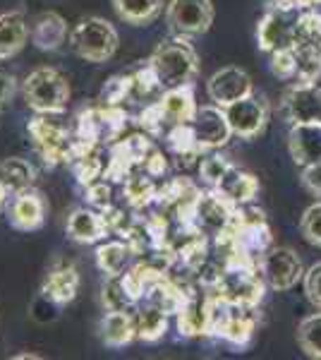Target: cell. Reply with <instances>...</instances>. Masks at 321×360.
Masks as SVG:
<instances>
[{
    "label": "cell",
    "instance_id": "obj_8",
    "mask_svg": "<svg viewBox=\"0 0 321 360\" xmlns=\"http://www.w3.org/2000/svg\"><path fill=\"white\" fill-rule=\"evenodd\" d=\"M281 115L288 125L321 123V84L295 82L281 96Z\"/></svg>",
    "mask_w": 321,
    "mask_h": 360
},
{
    "label": "cell",
    "instance_id": "obj_9",
    "mask_svg": "<svg viewBox=\"0 0 321 360\" xmlns=\"http://www.w3.org/2000/svg\"><path fill=\"white\" fill-rule=\"evenodd\" d=\"M297 15L300 10H266L256 25L259 51L273 53L278 49H290L297 39Z\"/></svg>",
    "mask_w": 321,
    "mask_h": 360
},
{
    "label": "cell",
    "instance_id": "obj_21",
    "mask_svg": "<svg viewBox=\"0 0 321 360\" xmlns=\"http://www.w3.org/2000/svg\"><path fill=\"white\" fill-rule=\"evenodd\" d=\"M120 22L130 27H149L154 25L166 10V0H110Z\"/></svg>",
    "mask_w": 321,
    "mask_h": 360
},
{
    "label": "cell",
    "instance_id": "obj_1",
    "mask_svg": "<svg viewBox=\"0 0 321 360\" xmlns=\"http://www.w3.org/2000/svg\"><path fill=\"white\" fill-rule=\"evenodd\" d=\"M147 63L156 72L163 89L192 84L199 75V56H197L195 46L190 44V39L183 37L163 39Z\"/></svg>",
    "mask_w": 321,
    "mask_h": 360
},
{
    "label": "cell",
    "instance_id": "obj_5",
    "mask_svg": "<svg viewBox=\"0 0 321 360\" xmlns=\"http://www.w3.org/2000/svg\"><path fill=\"white\" fill-rule=\"evenodd\" d=\"M216 286L221 298L232 305L254 307L264 298V276L254 266H225Z\"/></svg>",
    "mask_w": 321,
    "mask_h": 360
},
{
    "label": "cell",
    "instance_id": "obj_7",
    "mask_svg": "<svg viewBox=\"0 0 321 360\" xmlns=\"http://www.w3.org/2000/svg\"><path fill=\"white\" fill-rule=\"evenodd\" d=\"M228 115V123L235 137L240 139H254L259 135H264L268 118H271V108L264 96L249 94L240 98V101L230 103L223 108Z\"/></svg>",
    "mask_w": 321,
    "mask_h": 360
},
{
    "label": "cell",
    "instance_id": "obj_18",
    "mask_svg": "<svg viewBox=\"0 0 321 360\" xmlns=\"http://www.w3.org/2000/svg\"><path fill=\"white\" fill-rule=\"evenodd\" d=\"M79 291V271L72 264H55L48 269L44 283H41V295L55 305H67L77 298Z\"/></svg>",
    "mask_w": 321,
    "mask_h": 360
},
{
    "label": "cell",
    "instance_id": "obj_38",
    "mask_svg": "<svg viewBox=\"0 0 321 360\" xmlns=\"http://www.w3.org/2000/svg\"><path fill=\"white\" fill-rule=\"evenodd\" d=\"M300 183H302V188H305L309 195L321 197V164L302 166Z\"/></svg>",
    "mask_w": 321,
    "mask_h": 360
},
{
    "label": "cell",
    "instance_id": "obj_42",
    "mask_svg": "<svg viewBox=\"0 0 321 360\" xmlns=\"http://www.w3.org/2000/svg\"><path fill=\"white\" fill-rule=\"evenodd\" d=\"M8 202H10V193L3 188V183H0V214H3L5 209H8Z\"/></svg>",
    "mask_w": 321,
    "mask_h": 360
},
{
    "label": "cell",
    "instance_id": "obj_4",
    "mask_svg": "<svg viewBox=\"0 0 321 360\" xmlns=\"http://www.w3.org/2000/svg\"><path fill=\"white\" fill-rule=\"evenodd\" d=\"M211 0H171L166 3V27L171 37L199 39L214 25Z\"/></svg>",
    "mask_w": 321,
    "mask_h": 360
},
{
    "label": "cell",
    "instance_id": "obj_10",
    "mask_svg": "<svg viewBox=\"0 0 321 360\" xmlns=\"http://www.w3.org/2000/svg\"><path fill=\"white\" fill-rule=\"evenodd\" d=\"M5 217H8V224L13 226L15 231L32 233V231H39L41 226L46 224V217H48V202H46V197L41 190L27 188V190H22V193L10 195Z\"/></svg>",
    "mask_w": 321,
    "mask_h": 360
},
{
    "label": "cell",
    "instance_id": "obj_3",
    "mask_svg": "<svg viewBox=\"0 0 321 360\" xmlns=\"http://www.w3.org/2000/svg\"><path fill=\"white\" fill-rule=\"evenodd\" d=\"M67 44L77 58L98 65V63H108L110 58L118 53L120 34L108 20L91 15V17H81L77 25L72 27Z\"/></svg>",
    "mask_w": 321,
    "mask_h": 360
},
{
    "label": "cell",
    "instance_id": "obj_34",
    "mask_svg": "<svg viewBox=\"0 0 321 360\" xmlns=\"http://www.w3.org/2000/svg\"><path fill=\"white\" fill-rule=\"evenodd\" d=\"M268 68H271V75H273V77L283 79V82H290V79H295V77H297V56H295V46H290V49H278V51H273Z\"/></svg>",
    "mask_w": 321,
    "mask_h": 360
},
{
    "label": "cell",
    "instance_id": "obj_28",
    "mask_svg": "<svg viewBox=\"0 0 321 360\" xmlns=\"http://www.w3.org/2000/svg\"><path fill=\"white\" fill-rule=\"evenodd\" d=\"M166 142L171 147V152L180 159H188V161H195L202 156V149L195 139V130H192L190 123L185 125H173L166 135Z\"/></svg>",
    "mask_w": 321,
    "mask_h": 360
},
{
    "label": "cell",
    "instance_id": "obj_25",
    "mask_svg": "<svg viewBox=\"0 0 321 360\" xmlns=\"http://www.w3.org/2000/svg\"><path fill=\"white\" fill-rule=\"evenodd\" d=\"M94 255H96V266L106 274V278L122 276L125 274L127 259H130V255H132V248L120 240H108V243H101Z\"/></svg>",
    "mask_w": 321,
    "mask_h": 360
},
{
    "label": "cell",
    "instance_id": "obj_32",
    "mask_svg": "<svg viewBox=\"0 0 321 360\" xmlns=\"http://www.w3.org/2000/svg\"><path fill=\"white\" fill-rule=\"evenodd\" d=\"M235 166L230 159H228L225 154H218L214 149L209 156H202V161H199V178H202V183H207V185H211V188H216V185L223 180V176L230 168Z\"/></svg>",
    "mask_w": 321,
    "mask_h": 360
},
{
    "label": "cell",
    "instance_id": "obj_36",
    "mask_svg": "<svg viewBox=\"0 0 321 360\" xmlns=\"http://www.w3.org/2000/svg\"><path fill=\"white\" fill-rule=\"evenodd\" d=\"M302 283H305V295L317 310H321V262L312 264L302 276Z\"/></svg>",
    "mask_w": 321,
    "mask_h": 360
},
{
    "label": "cell",
    "instance_id": "obj_2",
    "mask_svg": "<svg viewBox=\"0 0 321 360\" xmlns=\"http://www.w3.org/2000/svg\"><path fill=\"white\" fill-rule=\"evenodd\" d=\"M70 82L58 68L41 65L25 77L22 82V96L25 103L39 115L63 113L70 101Z\"/></svg>",
    "mask_w": 321,
    "mask_h": 360
},
{
    "label": "cell",
    "instance_id": "obj_35",
    "mask_svg": "<svg viewBox=\"0 0 321 360\" xmlns=\"http://www.w3.org/2000/svg\"><path fill=\"white\" fill-rule=\"evenodd\" d=\"M300 233L314 248H321V202H314L305 209L300 219Z\"/></svg>",
    "mask_w": 321,
    "mask_h": 360
},
{
    "label": "cell",
    "instance_id": "obj_41",
    "mask_svg": "<svg viewBox=\"0 0 321 360\" xmlns=\"http://www.w3.org/2000/svg\"><path fill=\"white\" fill-rule=\"evenodd\" d=\"M266 10H302L300 0H261Z\"/></svg>",
    "mask_w": 321,
    "mask_h": 360
},
{
    "label": "cell",
    "instance_id": "obj_12",
    "mask_svg": "<svg viewBox=\"0 0 321 360\" xmlns=\"http://www.w3.org/2000/svg\"><path fill=\"white\" fill-rule=\"evenodd\" d=\"M192 130H195V139L199 144L202 152H214L228 144L232 130L228 123V115L221 106H199L195 120H192Z\"/></svg>",
    "mask_w": 321,
    "mask_h": 360
},
{
    "label": "cell",
    "instance_id": "obj_33",
    "mask_svg": "<svg viewBox=\"0 0 321 360\" xmlns=\"http://www.w3.org/2000/svg\"><path fill=\"white\" fill-rule=\"evenodd\" d=\"M125 197L132 207H144L156 200V185L151 183V178L130 176L125 180Z\"/></svg>",
    "mask_w": 321,
    "mask_h": 360
},
{
    "label": "cell",
    "instance_id": "obj_31",
    "mask_svg": "<svg viewBox=\"0 0 321 360\" xmlns=\"http://www.w3.org/2000/svg\"><path fill=\"white\" fill-rule=\"evenodd\" d=\"M297 82H317L321 77V51L314 46L297 44Z\"/></svg>",
    "mask_w": 321,
    "mask_h": 360
},
{
    "label": "cell",
    "instance_id": "obj_13",
    "mask_svg": "<svg viewBox=\"0 0 321 360\" xmlns=\"http://www.w3.org/2000/svg\"><path fill=\"white\" fill-rule=\"evenodd\" d=\"M65 233L72 243L79 245H94V243L106 240L110 233V226L106 221V214L96 212L89 207H77L67 214Z\"/></svg>",
    "mask_w": 321,
    "mask_h": 360
},
{
    "label": "cell",
    "instance_id": "obj_39",
    "mask_svg": "<svg viewBox=\"0 0 321 360\" xmlns=\"http://www.w3.org/2000/svg\"><path fill=\"white\" fill-rule=\"evenodd\" d=\"M15 94H17V77L10 70H5L0 65V111L13 103Z\"/></svg>",
    "mask_w": 321,
    "mask_h": 360
},
{
    "label": "cell",
    "instance_id": "obj_43",
    "mask_svg": "<svg viewBox=\"0 0 321 360\" xmlns=\"http://www.w3.org/2000/svg\"><path fill=\"white\" fill-rule=\"evenodd\" d=\"M17 360H39V356H34V353H22V356H15Z\"/></svg>",
    "mask_w": 321,
    "mask_h": 360
},
{
    "label": "cell",
    "instance_id": "obj_37",
    "mask_svg": "<svg viewBox=\"0 0 321 360\" xmlns=\"http://www.w3.org/2000/svg\"><path fill=\"white\" fill-rule=\"evenodd\" d=\"M130 94H132V77H113L106 89H103V98L108 101V106L125 101V96Z\"/></svg>",
    "mask_w": 321,
    "mask_h": 360
},
{
    "label": "cell",
    "instance_id": "obj_24",
    "mask_svg": "<svg viewBox=\"0 0 321 360\" xmlns=\"http://www.w3.org/2000/svg\"><path fill=\"white\" fill-rule=\"evenodd\" d=\"M0 183L10 195L22 193L27 188H34L37 183V168L32 161L22 159V156H10V159L0 161Z\"/></svg>",
    "mask_w": 321,
    "mask_h": 360
},
{
    "label": "cell",
    "instance_id": "obj_29",
    "mask_svg": "<svg viewBox=\"0 0 321 360\" xmlns=\"http://www.w3.org/2000/svg\"><path fill=\"white\" fill-rule=\"evenodd\" d=\"M178 329L183 336L207 334V305H199L195 298H188V303L178 312Z\"/></svg>",
    "mask_w": 321,
    "mask_h": 360
},
{
    "label": "cell",
    "instance_id": "obj_14",
    "mask_svg": "<svg viewBox=\"0 0 321 360\" xmlns=\"http://www.w3.org/2000/svg\"><path fill=\"white\" fill-rule=\"evenodd\" d=\"M29 39H32V44L37 46L39 51H44V53L60 51L70 39L65 17L60 13H53V10L34 15L32 22H29Z\"/></svg>",
    "mask_w": 321,
    "mask_h": 360
},
{
    "label": "cell",
    "instance_id": "obj_19",
    "mask_svg": "<svg viewBox=\"0 0 321 360\" xmlns=\"http://www.w3.org/2000/svg\"><path fill=\"white\" fill-rule=\"evenodd\" d=\"M29 39V22L22 10H10L0 15V60L20 56L27 49Z\"/></svg>",
    "mask_w": 321,
    "mask_h": 360
},
{
    "label": "cell",
    "instance_id": "obj_16",
    "mask_svg": "<svg viewBox=\"0 0 321 360\" xmlns=\"http://www.w3.org/2000/svg\"><path fill=\"white\" fill-rule=\"evenodd\" d=\"M156 108H159L163 123L171 127L192 123L197 111H199V106H197V101H195V82L166 89L163 96L156 101Z\"/></svg>",
    "mask_w": 321,
    "mask_h": 360
},
{
    "label": "cell",
    "instance_id": "obj_27",
    "mask_svg": "<svg viewBox=\"0 0 321 360\" xmlns=\"http://www.w3.org/2000/svg\"><path fill=\"white\" fill-rule=\"evenodd\" d=\"M295 339L307 358L321 360V312H314L297 324Z\"/></svg>",
    "mask_w": 321,
    "mask_h": 360
},
{
    "label": "cell",
    "instance_id": "obj_26",
    "mask_svg": "<svg viewBox=\"0 0 321 360\" xmlns=\"http://www.w3.org/2000/svg\"><path fill=\"white\" fill-rule=\"evenodd\" d=\"M137 319V339L142 341H159L168 329V312H163L159 305H147L142 310H134Z\"/></svg>",
    "mask_w": 321,
    "mask_h": 360
},
{
    "label": "cell",
    "instance_id": "obj_17",
    "mask_svg": "<svg viewBox=\"0 0 321 360\" xmlns=\"http://www.w3.org/2000/svg\"><path fill=\"white\" fill-rule=\"evenodd\" d=\"M288 152L295 166L321 164V123H297L290 125Z\"/></svg>",
    "mask_w": 321,
    "mask_h": 360
},
{
    "label": "cell",
    "instance_id": "obj_30",
    "mask_svg": "<svg viewBox=\"0 0 321 360\" xmlns=\"http://www.w3.org/2000/svg\"><path fill=\"white\" fill-rule=\"evenodd\" d=\"M297 44L314 46L321 51V15L317 13V8H302L297 15Z\"/></svg>",
    "mask_w": 321,
    "mask_h": 360
},
{
    "label": "cell",
    "instance_id": "obj_6",
    "mask_svg": "<svg viewBox=\"0 0 321 360\" xmlns=\"http://www.w3.org/2000/svg\"><path fill=\"white\" fill-rule=\"evenodd\" d=\"M259 271L266 286L278 293H285L305 276L302 259L293 248H268L259 259Z\"/></svg>",
    "mask_w": 321,
    "mask_h": 360
},
{
    "label": "cell",
    "instance_id": "obj_40",
    "mask_svg": "<svg viewBox=\"0 0 321 360\" xmlns=\"http://www.w3.org/2000/svg\"><path fill=\"white\" fill-rule=\"evenodd\" d=\"M144 168H147L149 176H163V173H166V159H163L161 152L151 149L149 156H147V164H144Z\"/></svg>",
    "mask_w": 321,
    "mask_h": 360
},
{
    "label": "cell",
    "instance_id": "obj_22",
    "mask_svg": "<svg viewBox=\"0 0 321 360\" xmlns=\"http://www.w3.org/2000/svg\"><path fill=\"white\" fill-rule=\"evenodd\" d=\"M216 190L223 193L228 200L235 202V205L240 207V205L254 202L256 193H259V180H256V176H252L249 171H242V168L232 166L223 176V180L216 185Z\"/></svg>",
    "mask_w": 321,
    "mask_h": 360
},
{
    "label": "cell",
    "instance_id": "obj_15",
    "mask_svg": "<svg viewBox=\"0 0 321 360\" xmlns=\"http://www.w3.org/2000/svg\"><path fill=\"white\" fill-rule=\"evenodd\" d=\"M235 212H237L235 202H230L223 193H218V190L214 188L211 193L199 195V200H197L195 221L202 231H211L216 236L232 221Z\"/></svg>",
    "mask_w": 321,
    "mask_h": 360
},
{
    "label": "cell",
    "instance_id": "obj_20",
    "mask_svg": "<svg viewBox=\"0 0 321 360\" xmlns=\"http://www.w3.org/2000/svg\"><path fill=\"white\" fill-rule=\"evenodd\" d=\"M101 341L108 348H125L137 339V319L134 310L122 307V310H108L101 319Z\"/></svg>",
    "mask_w": 321,
    "mask_h": 360
},
{
    "label": "cell",
    "instance_id": "obj_11",
    "mask_svg": "<svg viewBox=\"0 0 321 360\" xmlns=\"http://www.w3.org/2000/svg\"><path fill=\"white\" fill-rule=\"evenodd\" d=\"M207 94L216 106L225 108L244 96L254 94V84H252V77H249L242 68L228 65V68L216 70L211 77H209Z\"/></svg>",
    "mask_w": 321,
    "mask_h": 360
},
{
    "label": "cell",
    "instance_id": "obj_23",
    "mask_svg": "<svg viewBox=\"0 0 321 360\" xmlns=\"http://www.w3.org/2000/svg\"><path fill=\"white\" fill-rule=\"evenodd\" d=\"M254 327H256V317H254V307H244V305H232L230 303V312L225 317V324L221 329L218 336L230 341L232 346H247L254 336Z\"/></svg>",
    "mask_w": 321,
    "mask_h": 360
}]
</instances>
